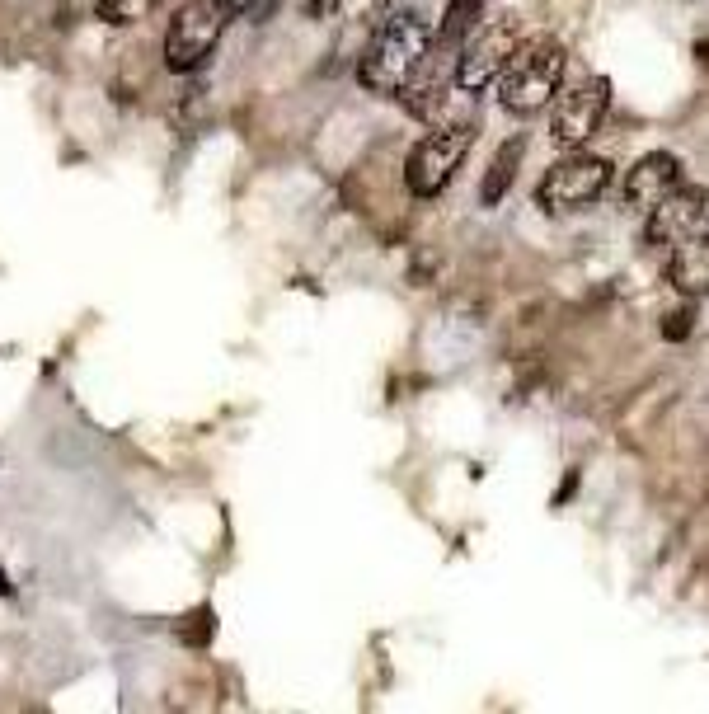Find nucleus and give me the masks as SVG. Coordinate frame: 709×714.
<instances>
[{"label": "nucleus", "instance_id": "12", "mask_svg": "<svg viewBox=\"0 0 709 714\" xmlns=\"http://www.w3.org/2000/svg\"><path fill=\"white\" fill-rule=\"evenodd\" d=\"M522 151H526V141L522 137H512L503 141V151L494 156V165H489V174H484V188H479V202H503L508 198V188L512 179H517V170H522Z\"/></svg>", "mask_w": 709, "mask_h": 714}, {"label": "nucleus", "instance_id": "18", "mask_svg": "<svg viewBox=\"0 0 709 714\" xmlns=\"http://www.w3.org/2000/svg\"><path fill=\"white\" fill-rule=\"evenodd\" d=\"M686 334H691V311L681 306V311H672V315H667V320H663V339L681 343V339H686Z\"/></svg>", "mask_w": 709, "mask_h": 714}, {"label": "nucleus", "instance_id": "21", "mask_svg": "<svg viewBox=\"0 0 709 714\" xmlns=\"http://www.w3.org/2000/svg\"><path fill=\"white\" fill-rule=\"evenodd\" d=\"M0 597H15V583H10V574L0 569Z\"/></svg>", "mask_w": 709, "mask_h": 714}, {"label": "nucleus", "instance_id": "20", "mask_svg": "<svg viewBox=\"0 0 709 714\" xmlns=\"http://www.w3.org/2000/svg\"><path fill=\"white\" fill-rule=\"evenodd\" d=\"M573 489H578V475H564V489H559V494H555V503H564V498H569Z\"/></svg>", "mask_w": 709, "mask_h": 714}, {"label": "nucleus", "instance_id": "1", "mask_svg": "<svg viewBox=\"0 0 709 714\" xmlns=\"http://www.w3.org/2000/svg\"><path fill=\"white\" fill-rule=\"evenodd\" d=\"M432 43V24L414 10H390L376 29L367 33V47H362V57H357V80L376 94H395L404 76H409V66L428 52Z\"/></svg>", "mask_w": 709, "mask_h": 714}, {"label": "nucleus", "instance_id": "3", "mask_svg": "<svg viewBox=\"0 0 709 714\" xmlns=\"http://www.w3.org/2000/svg\"><path fill=\"white\" fill-rule=\"evenodd\" d=\"M475 137H479L475 113H465V118L456 113V118H447L442 127H432L428 137L409 151V160H404V184H409V193H418V198L442 193V188L451 184V174L465 165Z\"/></svg>", "mask_w": 709, "mask_h": 714}, {"label": "nucleus", "instance_id": "14", "mask_svg": "<svg viewBox=\"0 0 709 714\" xmlns=\"http://www.w3.org/2000/svg\"><path fill=\"white\" fill-rule=\"evenodd\" d=\"M155 5H160V0H99L94 10H99L104 24H141Z\"/></svg>", "mask_w": 709, "mask_h": 714}, {"label": "nucleus", "instance_id": "7", "mask_svg": "<svg viewBox=\"0 0 709 714\" xmlns=\"http://www.w3.org/2000/svg\"><path fill=\"white\" fill-rule=\"evenodd\" d=\"M221 29H226V15H221L216 0H188L170 19V33H165V66L170 71H198L212 57Z\"/></svg>", "mask_w": 709, "mask_h": 714}, {"label": "nucleus", "instance_id": "2", "mask_svg": "<svg viewBox=\"0 0 709 714\" xmlns=\"http://www.w3.org/2000/svg\"><path fill=\"white\" fill-rule=\"evenodd\" d=\"M564 71H569V47L559 43L555 33H536V38L517 43L508 66L498 71V99H503V109L508 113L545 109L559 94V85H564Z\"/></svg>", "mask_w": 709, "mask_h": 714}, {"label": "nucleus", "instance_id": "15", "mask_svg": "<svg viewBox=\"0 0 709 714\" xmlns=\"http://www.w3.org/2000/svg\"><path fill=\"white\" fill-rule=\"evenodd\" d=\"M212 630H216L212 606H202V611H188L184 621H179V639H184L188 649H202V644H212Z\"/></svg>", "mask_w": 709, "mask_h": 714}, {"label": "nucleus", "instance_id": "6", "mask_svg": "<svg viewBox=\"0 0 709 714\" xmlns=\"http://www.w3.org/2000/svg\"><path fill=\"white\" fill-rule=\"evenodd\" d=\"M616 170L606 156H583L573 146V156H564L559 165H550V174L540 179V207L545 212H573V207H587L597 202L611 188Z\"/></svg>", "mask_w": 709, "mask_h": 714}, {"label": "nucleus", "instance_id": "19", "mask_svg": "<svg viewBox=\"0 0 709 714\" xmlns=\"http://www.w3.org/2000/svg\"><path fill=\"white\" fill-rule=\"evenodd\" d=\"M306 10L315 19H324V15H334V10H339V0H306Z\"/></svg>", "mask_w": 709, "mask_h": 714}, {"label": "nucleus", "instance_id": "10", "mask_svg": "<svg viewBox=\"0 0 709 714\" xmlns=\"http://www.w3.org/2000/svg\"><path fill=\"white\" fill-rule=\"evenodd\" d=\"M681 184H686L681 160L672 156V151H648V156L630 170V179H625V202L639 207V212H648V207H658V202Z\"/></svg>", "mask_w": 709, "mask_h": 714}, {"label": "nucleus", "instance_id": "13", "mask_svg": "<svg viewBox=\"0 0 709 714\" xmlns=\"http://www.w3.org/2000/svg\"><path fill=\"white\" fill-rule=\"evenodd\" d=\"M484 5L489 0H451L447 5V15H442V24H437V38H447V43H461L465 33L479 24V15H484Z\"/></svg>", "mask_w": 709, "mask_h": 714}, {"label": "nucleus", "instance_id": "9", "mask_svg": "<svg viewBox=\"0 0 709 714\" xmlns=\"http://www.w3.org/2000/svg\"><path fill=\"white\" fill-rule=\"evenodd\" d=\"M700 231H705V188L681 184L658 207H648V231H644L648 245H677V240Z\"/></svg>", "mask_w": 709, "mask_h": 714}, {"label": "nucleus", "instance_id": "17", "mask_svg": "<svg viewBox=\"0 0 709 714\" xmlns=\"http://www.w3.org/2000/svg\"><path fill=\"white\" fill-rule=\"evenodd\" d=\"M343 5V0H339ZM395 10V0H348V19H357V24H367V29H376L381 19Z\"/></svg>", "mask_w": 709, "mask_h": 714}, {"label": "nucleus", "instance_id": "5", "mask_svg": "<svg viewBox=\"0 0 709 714\" xmlns=\"http://www.w3.org/2000/svg\"><path fill=\"white\" fill-rule=\"evenodd\" d=\"M451 90H456V43L432 33L428 52H423V57L409 66V76L395 85V99L404 104L409 118L428 123V118H437V109L447 104Z\"/></svg>", "mask_w": 709, "mask_h": 714}, {"label": "nucleus", "instance_id": "8", "mask_svg": "<svg viewBox=\"0 0 709 714\" xmlns=\"http://www.w3.org/2000/svg\"><path fill=\"white\" fill-rule=\"evenodd\" d=\"M606 109H611V80L606 76H578L569 90L555 99V113H550V132L564 151L583 146L597 127H602Z\"/></svg>", "mask_w": 709, "mask_h": 714}, {"label": "nucleus", "instance_id": "4", "mask_svg": "<svg viewBox=\"0 0 709 714\" xmlns=\"http://www.w3.org/2000/svg\"><path fill=\"white\" fill-rule=\"evenodd\" d=\"M522 43V19L517 15H498L489 24H475L456 43V85L470 94H479L484 85H494L498 71L508 66V57Z\"/></svg>", "mask_w": 709, "mask_h": 714}, {"label": "nucleus", "instance_id": "11", "mask_svg": "<svg viewBox=\"0 0 709 714\" xmlns=\"http://www.w3.org/2000/svg\"><path fill=\"white\" fill-rule=\"evenodd\" d=\"M667 278H672V287H677L686 301H700V296H705V287H709V240H705V231L677 240V254H672Z\"/></svg>", "mask_w": 709, "mask_h": 714}, {"label": "nucleus", "instance_id": "16", "mask_svg": "<svg viewBox=\"0 0 709 714\" xmlns=\"http://www.w3.org/2000/svg\"><path fill=\"white\" fill-rule=\"evenodd\" d=\"M216 5H221V15L226 19H254V24H259V19L273 15L278 0H216Z\"/></svg>", "mask_w": 709, "mask_h": 714}]
</instances>
